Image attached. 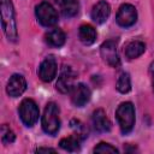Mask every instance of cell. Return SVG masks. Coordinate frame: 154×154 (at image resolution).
Masks as SVG:
<instances>
[{"label":"cell","mask_w":154,"mask_h":154,"mask_svg":"<svg viewBox=\"0 0 154 154\" xmlns=\"http://www.w3.org/2000/svg\"><path fill=\"white\" fill-rule=\"evenodd\" d=\"M1 24L5 35L10 41H17L18 32L14 19V11L11 0H1Z\"/></svg>","instance_id":"6da1fadb"},{"label":"cell","mask_w":154,"mask_h":154,"mask_svg":"<svg viewBox=\"0 0 154 154\" xmlns=\"http://www.w3.org/2000/svg\"><path fill=\"white\" fill-rule=\"evenodd\" d=\"M42 129L48 135H55L60 129L59 107L54 102L47 103L42 116Z\"/></svg>","instance_id":"7a4b0ae2"},{"label":"cell","mask_w":154,"mask_h":154,"mask_svg":"<svg viewBox=\"0 0 154 154\" xmlns=\"http://www.w3.org/2000/svg\"><path fill=\"white\" fill-rule=\"evenodd\" d=\"M116 118L123 134H128L135 125V108L131 102H123L116 111Z\"/></svg>","instance_id":"3957f363"},{"label":"cell","mask_w":154,"mask_h":154,"mask_svg":"<svg viewBox=\"0 0 154 154\" xmlns=\"http://www.w3.org/2000/svg\"><path fill=\"white\" fill-rule=\"evenodd\" d=\"M19 117L22 119V122L26 125V126H32L40 116V111L38 107L36 105V102L31 99H24L20 105H19Z\"/></svg>","instance_id":"277c9868"},{"label":"cell","mask_w":154,"mask_h":154,"mask_svg":"<svg viewBox=\"0 0 154 154\" xmlns=\"http://www.w3.org/2000/svg\"><path fill=\"white\" fill-rule=\"evenodd\" d=\"M35 13H36L37 20L43 26H47V28L48 26H53L58 22V13H57L55 8L47 1L40 2L36 6Z\"/></svg>","instance_id":"5b68a950"},{"label":"cell","mask_w":154,"mask_h":154,"mask_svg":"<svg viewBox=\"0 0 154 154\" xmlns=\"http://www.w3.org/2000/svg\"><path fill=\"white\" fill-rule=\"evenodd\" d=\"M116 20L120 26H124V28L134 25L136 23V20H137V11H136V8L130 4L122 5L119 7V10H118Z\"/></svg>","instance_id":"8992f818"},{"label":"cell","mask_w":154,"mask_h":154,"mask_svg":"<svg viewBox=\"0 0 154 154\" xmlns=\"http://www.w3.org/2000/svg\"><path fill=\"white\" fill-rule=\"evenodd\" d=\"M100 53H101V58L103 59V61L112 66V67H118L120 64L118 53H117V43L112 40H108L106 42H103L100 47Z\"/></svg>","instance_id":"52a82bcc"},{"label":"cell","mask_w":154,"mask_h":154,"mask_svg":"<svg viewBox=\"0 0 154 154\" xmlns=\"http://www.w3.org/2000/svg\"><path fill=\"white\" fill-rule=\"evenodd\" d=\"M75 72L72 71V69L70 66H64V69L61 70L58 81H57V89L61 93V94H67L71 93L72 88L75 87Z\"/></svg>","instance_id":"ba28073f"},{"label":"cell","mask_w":154,"mask_h":154,"mask_svg":"<svg viewBox=\"0 0 154 154\" xmlns=\"http://www.w3.org/2000/svg\"><path fill=\"white\" fill-rule=\"evenodd\" d=\"M25 89H26V81L22 75L14 73L10 77L6 85V91L11 97L20 96L25 91Z\"/></svg>","instance_id":"9c48e42d"},{"label":"cell","mask_w":154,"mask_h":154,"mask_svg":"<svg viewBox=\"0 0 154 154\" xmlns=\"http://www.w3.org/2000/svg\"><path fill=\"white\" fill-rule=\"evenodd\" d=\"M38 77L43 82H51L57 75V61L53 55L47 57L38 67Z\"/></svg>","instance_id":"30bf717a"},{"label":"cell","mask_w":154,"mask_h":154,"mask_svg":"<svg viewBox=\"0 0 154 154\" xmlns=\"http://www.w3.org/2000/svg\"><path fill=\"white\" fill-rule=\"evenodd\" d=\"M89 100H90V89L83 83L75 84V87L71 90L72 103L77 107H83Z\"/></svg>","instance_id":"8fae6325"},{"label":"cell","mask_w":154,"mask_h":154,"mask_svg":"<svg viewBox=\"0 0 154 154\" xmlns=\"http://www.w3.org/2000/svg\"><path fill=\"white\" fill-rule=\"evenodd\" d=\"M109 13H111V7H109L108 2H106L105 0H100L99 2H96L93 6L91 18L95 23L102 24L107 20V18L109 17Z\"/></svg>","instance_id":"7c38bea8"},{"label":"cell","mask_w":154,"mask_h":154,"mask_svg":"<svg viewBox=\"0 0 154 154\" xmlns=\"http://www.w3.org/2000/svg\"><path fill=\"white\" fill-rule=\"evenodd\" d=\"M93 125H94L95 130L99 131V132L109 131V129H111V122L107 118V116H106V113H105L103 109L99 108V109L94 111V113H93Z\"/></svg>","instance_id":"4fadbf2b"},{"label":"cell","mask_w":154,"mask_h":154,"mask_svg":"<svg viewBox=\"0 0 154 154\" xmlns=\"http://www.w3.org/2000/svg\"><path fill=\"white\" fill-rule=\"evenodd\" d=\"M78 36L82 43L89 46L93 45L96 40V31L94 29V26H91L90 24H83L79 26L78 30Z\"/></svg>","instance_id":"5bb4252c"},{"label":"cell","mask_w":154,"mask_h":154,"mask_svg":"<svg viewBox=\"0 0 154 154\" xmlns=\"http://www.w3.org/2000/svg\"><path fill=\"white\" fill-rule=\"evenodd\" d=\"M65 40H66V36H65V32L60 29H52L51 31H48L46 34V41L49 46H53V47H61L64 43H65Z\"/></svg>","instance_id":"9a60e30c"},{"label":"cell","mask_w":154,"mask_h":154,"mask_svg":"<svg viewBox=\"0 0 154 154\" xmlns=\"http://www.w3.org/2000/svg\"><path fill=\"white\" fill-rule=\"evenodd\" d=\"M146 51V45L142 41H131L125 47V55L129 59H135L142 55Z\"/></svg>","instance_id":"2e32d148"},{"label":"cell","mask_w":154,"mask_h":154,"mask_svg":"<svg viewBox=\"0 0 154 154\" xmlns=\"http://www.w3.org/2000/svg\"><path fill=\"white\" fill-rule=\"evenodd\" d=\"M79 141H81V138L77 137L76 135L75 136H69V137H65V138L60 140L59 146H60V148H63L66 152H77V150H79V147H81Z\"/></svg>","instance_id":"e0dca14e"},{"label":"cell","mask_w":154,"mask_h":154,"mask_svg":"<svg viewBox=\"0 0 154 154\" xmlns=\"http://www.w3.org/2000/svg\"><path fill=\"white\" fill-rule=\"evenodd\" d=\"M116 88H117V90H118L119 93H122V94H126V93L130 91V89H131V81H130L129 73L123 72V73L118 77Z\"/></svg>","instance_id":"ac0fdd59"},{"label":"cell","mask_w":154,"mask_h":154,"mask_svg":"<svg viewBox=\"0 0 154 154\" xmlns=\"http://www.w3.org/2000/svg\"><path fill=\"white\" fill-rule=\"evenodd\" d=\"M70 125H71V129L73 130L75 135L77 137H79L81 140H84L88 137V129L87 126L78 119H72L70 122Z\"/></svg>","instance_id":"d6986e66"},{"label":"cell","mask_w":154,"mask_h":154,"mask_svg":"<svg viewBox=\"0 0 154 154\" xmlns=\"http://www.w3.org/2000/svg\"><path fill=\"white\" fill-rule=\"evenodd\" d=\"M78 8H79L78 2L76 0H72L70 4L65 5L64 7H61V13H63L64 17L70 18V17H73V16H76L78 13Z\"/></svg>","instance_id":"ffe728a7"},{"label":"cell","mask_w":154,"mask_h":154,"mask_svg":"<svg viewBox=\"0 0 154 154\" xmlns=\"http://www.w3.org/2000/svg\"><path fill=\"white\" fill-rule=\"evenodd\" d=\"M14 140H16L14 132H13L6 124H4V125L1 126V141H2V143L10 144V143L14 142Z\"/></svg>","instance_id":"44dd1931"},{"label":"cell","mask_w":154,"mask_h":154,"mask_svg":"<svg viewBox=\"0 0 154 154\" xmlns=\"http://www.w3.org/2000/svg\"><path fill=\"white\" fill-rule=\"evenodd\" d=\"M94 153H114L117 154L118 153V149L108 143H105V142H101L99 143L95 148H94Z\"/></svg>","instance_id":"7402d4cb"},{"label":"cell","mask_w":154,"mask_h":154,"mask_svg":"<svg viewBox=\"0 0 154 154\" xmlns=\"http://www.w3.org/2000/svg\"><path fill=\"white\" fill-rule=\"evenodd\" d=\"M149 73H150V77H152V87H153V91H154V61L150 64Z\"/></svg>","instance_id":"603a6c76"},{"label":"cell","mask_w":154,"mask_h":154,"mask_svg":"<svg viewBox=\"0 0 154 154\" xmlns=\"http://www.w3.org/2000/svg\"><path fill=\"white\" fill-rule=\"evenodd\" d=\"M37 153H55V149L53 148H37Z\"/></svg>","instance_id":"cb8c5ba5"},{"label":"cell","mask_w":154,"mask_h":154,"mask_svg":"<svg viewBox=\"0 0 154 154\" xmlns=\"http://www.w3.org/2000/svg\"><path fill=\"white\" fill-rule=\"evenodd\" d=\"M54 1H55V2H57V4L59 5V6H60V7H64L65 5L70 4V2L72 1V0H54Z\"/></svg>","instance_id":"d4e9b609"}]
</instances>
